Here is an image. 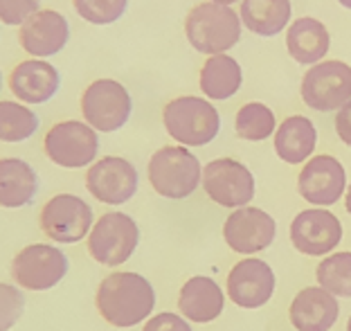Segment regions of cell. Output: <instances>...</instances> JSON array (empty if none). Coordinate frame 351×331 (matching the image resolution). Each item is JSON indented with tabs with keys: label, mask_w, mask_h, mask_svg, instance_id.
Segmentation results:
<instances>
[{
	"label": "cell",
	"mask_w": 351,
	"mask_h": 331,
	"mask_svg": "<svg viewBox=\"0 0 351 331\" xmlns=\"http://www.w3.org/2000/svg\"><path fill=\"white\" fill-rule=\"evenodd\" d=\"M95 304L108 325L129 329L145 322L154 311L156 290L140 273L117 271L99 282Z\"/></svg>",
	"instance_id": "cell-1"
},
{
	"label": "cell",
	"mask_w": 351,
	"mask_h": 331,
	"mask_svg": "<svg viewBox=\"0 0 351 331\" xmlns=\"http://www.w3.org/2000/svg\"><path fill=\"white\" fill-rule=\"evenodd\" d=\"M241 16L232 7L203 3L185 19V34L191 47L203 54H226L241 36Z\"/></svg>",
	"instance_id": "cell-2"
},
{
	"label": "cell",
	"mask_w": 351,
	"mask_h": 331,
	"mask_svg": "<svg viewBox=\"0 0 351 331\" xmlns=\"http://www.w3.org/2000/svg\"><path fill=\"white\" fill-rule=\"evenodd\" d=\"M162 122L167 133L180 147H203L219 135L221 115L203 97H176L162 109Z\"/></svg>",
	"instance_id": "cell-3"
},
{
	"label": "cell",
	"mask_w": 351,
	"mask_h": 331,
	"mask_svg": "<svg viewBox=\"0 0 351 331\" xmlns=\"http://www.w3.org/2000/svg\"><path fill=\"white\" fill-rule=\"evenodd\" d=\"M201 181L203 167L198 158L178 144L158 149L149 160V183L165 198H187L196 192Z\"/></svg>",
	"instance_id": "cell-4"
},
{
	"label": "cell",
	"mask_w": 351,
	"mask_h": 331,
	"mask_svg": "<svg viewBox=\"0 0 351 331\" xmlns=\"http://www.w3.org/2000/svg\"><path fill=\"white\" fill-rule=\"evenodd\" d=\"M140 241V228L129 214L106 212L88 235V253L101 266H119L131 260Z\"/></svg>",
	"instance_id": "cell-5"
},
{
	"label": "cell",
	"mask_w": 351,
	"mask_h": 331,
	"mask_svg": "<svg viewBox=\"0 0 351 331\" xmlns=\"http://www.w3.org/2000/svg\"><path fill=\"white\" fill-rule=\"evenodd\" d=\"M131 95L115 79H97L82 95V115L95 131L113 133L131 117Z\"/></svg>",
	"instance_id": "cell-6"
},
{
	"label": "cell",
	"mask_w": 351,
	"mask_h": 331,
	"mask_svg": "<svg viewBox=\"0 0 351 331\" xmlns=\"http://www.w3.org/2000/svg\"><path fill=\"white\" fill-rule=\"evenodd\" d=\"M43 149L54 165L66 169H82L90 165L97 156L99 138L90 124L66 119V122L54 124L45 133Z\"/></svg>",
	"instance_id": "cell-7"
},
{
	"label": "cell",
	"mask_w": 351,
	"mask_h": 331,
	"mask_svg": "<svg viewBox=\"0 0 351 331\" xmlns=\"http://www.w3.org/2000/svg\"><path fill=\"white\" fill-rule=\"evenodd\" d=\"M203 190L221 207L239 209L254 198V176L234 158H217L203 167Z\"/></svg>",
	"instance_id": "cell-8"
},
{
	"label": "cell",
	"mask_w": 351,
	"mask_h": 331,
	"mask_svg": "<svg viewBox=\"0 0 351 331\" xmlns=\"http://www.w3.org/2000/svg\"><path fill=\"white\" fill-rule=\"evenodd\" d=\"M302 100L313 111H340L351 100V66L345 61H320L302 79Z\"/></svg>",
	"instance_id": "cell-9"
},
{
	"label": "cell",
	"mask_w": 351,
	"mask_h": 331,
	"mask_svg": "<svg viewBox=\"0 0 351 331\" xmlns=\"http://www.w3.org/2000/svg\"><path fill=\"white\" fill-rule=\"evenodd\" d=\"M41 230L59 244H77L93 230V209L75 194H57L41 209Z\"/></svg>",
	"instance_id": "cell-10"
},
{
	"label": "cell",
	"mask_w": 351,
	"mask_h": 331,
	"mask_svg": "<svg viewBox=\"0 0 351 331\" xmlns=\"http://www.w3.org/2000/svg\"><path fill=\"white\" fill-rule=\"evenodd\" d=\"M66 273L68 257L50 244L25 246L12 262V277L25 290H47L57 286Z\"/></svg>",
	"instance_id": "cell-11"
},
{
	"label": "cell",
	"mask_w": 351,
	"mask_h": 331,
	"mask_svg": "<svg viewBox=\"0 0 351 331\" xmlns=\"http://www.w3.org/2000/svg\"><path fill=\"white\" fill-rule=\"evenodd\" d=\"M277 235V223L261 207H239L223 223V239L230 250L239 255H257L270 248Z\"/></svg>",
	"instance_id": "cell-12"
},
{
	"label": "cell",
	"mask_w": 351,
	"mask_h": 331,
	"mask_svg": "<svg viewBox=\"0 0 351 331\" xmlns=\"http://www.w3.org/2000/svg\"><path fill=\"white\" fill-rule=\"evenodd\" d=\"M300 196L311 205H336L347 192V172L333 156H313L298 176Z\"/></svg>",
	"instance_id": "cell-13"
},
{
	"label": "cell",
	"mask_w": 351,
	"mask_h": 331,
	"mask_svg": "<svg viewBox=\"0 0 351 331\" xmlns=\"http://www.w3.org/2000/svg\"><path fill=\"white\" fill-rule=\"evenodd\" d=\"M291 241L302 255H329L342 241V223L326 207L304 209L291 223Z\"/></svg>",
	"instance_id": "cell-14"
},
{
	"label": "cell",
	"mask_w": 351,
	"mask_h": 331,
	"mask_svg": "<svg viewBox=\"0 0 351 331\" xmlns=\"http://www.w3.org/2000/svg\"><path fill=\"white\" fill-rule=\"evenodd\" d=\"M86 187L104 205H122L138 192V172L126 158L106 156L88 169Z\"/></svg>",
	"instance_id": "cell-15"
},
{
	"label": "cell",
	"mask_w": 351,
	"mask_h": 331,
	"mask_svg": "<svg viewBox=\"0 0 351 331\" xmlns=\"http://www.w3.org/2000/svg\"><path fill=\"white\" fill-rule=\"evenodd\" d=\"M275 293V273L263 260H241L228 275V297L241 309H261Z\"/></svg>",
	"instance_id": "cell-16"
},
{
	"label": "cell",
	"mask_w": 351,
	"mask_h": 331,
	"mask_svg": "<svg viewBox=\"0 0 351 331\" xmlns=\"http://www.w3.org/2000/svg\"><path fill=\"white\" fill-rule=\"evenodd\" d=\"M68 21L66 16L54 10H38L29 21H25L19 30L21 47L34 59L52 56L61 52L68 43Z\"/></svg>",
	"instance_id": "cell-17"
},
{
	"label": "cell",
	"mask_w": 351,
	"mask_h": 331,
	"mask_svg": "<svg viewBox=\"0 0 351 331\" xmlns=\"http://www.w3.org/2000/svg\"><path fill=\"white\" fill-rule=\"evenodd\" d=\"M338 297L322 286H306L293 297L289 320L298 331H329L338 320Z\"/></svg>",
	"instance_id": "cell-18"
},
{
	"label": "cell",
	"mask_w": 351,
	"mask_h": 331,
	"mask_svg": "<svg viewBox=\"0 0 351 331\" xmlns=\"http://www.w3.org/2000/svg\"><path fill=\"white\" fill-rule=\"evenodd\" d=\"M61 77L52 63L41 59L21 61L10 75V91L23 104H43L59 91Z\"/></svg>",
	"instance_id": "cell-19"
},
{
	"label": "cell",
	"mask_w": 351,
	"mask_h": 331,
	"mask_svg": "<svg viewBox=\"0 0 351 331\" xmlns=\"http://www.w3.org/2000/svg\"><path fill=\"white\" fill-rule=\"evenodd\" d=\"M226 306V293L212 277L196 275L189 277L182 284L178 293V309L182 318L196 322V325H207L217 320Z\"/></svg>",
	"instance_id": "cell-20"
},
{
	"label": "cell",
	"mask_w": 351,
	"mask_h": 331,
	"mask_svg": "<svg viewBox=\"0 0 351 331\" xmlns=\"http://www.w3.org/2000/svg\"><path fill=\"white\" fill-rule=\"evenodd\" d=\"M317 131L304 115L286 117L275 131V151L289 165H302L315 151Z\"/></svg>",
	"instance_id": "cell-21"
},
{
	"label": "cell",
	"mask_w": 351,
	"mask_h": 331,
	"mask_svg": "<svg viewBox=\"0 0 351 331\" xmlns=\"http://www.w3.org/2000/svg\"><path fill=\"white\" fill-rule=\"evenodd\" d=\"M36 172L21 158L0 160V207H25L36 196Z\"/></svg>",
	"instance_id": "cell-22"
},
{
	"label": "cell",
	"mask_w": 351,
	"mask_h": 331,
	"mask_svg": "<svg viewBox=\"0 0 351 331\" xmlns=\"http://www.w3.org/2000/svg\"><path fill=\"white\" fill-rule=\"evenodd\" d=\"M329 32L317 19H298L289 25V34H286V47L289 54L298 63H320L324 54L329 52Z\"/></svg>",
	"instance_id": "cell-23"
},
{
	"label": "cell",
	"mask_w": 351,
	"mask_h": 331,
	"mask_svg": "<svg viewBox=\"0 0 351 331\" xmlns=\"http://www.w3.org/2000/svg\"><path fill=\"white\" fill-rule=\"evenodd\" d=\"M241 23L259 36L279 34L291 21V0H241Z\"/></svg>",
	"instance_id": "cell-24"
},
{
	"label": "cell",
	"mask_w": 351,
	"mask_h": 331,
	"mask_svg": "<svg viewBox=\"0 0 351 331\" xmlns=\"http://www.w3.org/2000/svg\"><path fill=\"white\" fill-rule=\"evenodd\" d=\"M241 66L228 54L210 56L201 68V91L210 100H228L241 86Z\"/></svg>",
	"instance_id": "cell-25"
},
{
	"label": "cell",
	"mask_w": 351,
	"mask_h": 331,
	"mask_svg": "<svg viewBox=\"0 0 351 331\" xmlns=\"http://www.w3.org/2000/svg\"><path fill=\"white\" fill-rule=\"evenodd\" d=\"M315 279L331 295L351 297V250L324 257L315 269Z\"/></svg>",
	"instance_id": "cell-26"
},
{
	"label": "cell",
	"mask_w": 351,
	"mask_h": 331,
	"mask_svg": "<svg viewBox=\"0 0 351 331\" xmlns=\"http://www.w3.org/2000/svg\"><path fill=\"white\" fill-rule=\"evenodd\" d=\"M275 124H277L275 113L261 102L243 104V106L239 109L237 119H234L237 135L241 140H250V142L266 140L268 135H273Z\"/></svg>",
	"instance_id": "cell-27"
},
{
	"label": "cell",
	"mask_w": 351,
	"mask_h": 331,
	"mask_svg": "<svg viewBox=\"0 0 351 331\" xmlns=\"http://www.w3.org/2000/svg\"><path fill=\"white\" fill-rule=\"evenodd\" d=\"M38 128V117L25 104L0 102V140L23 142L32 138Z\"/></svg>",
	"instance_id": "cell-28"
},
{
	"label": "cell",
	"mask_w": 351,
	"mask_h": 331,
	"mask_svg": "<svg viewBox=\"0 0 351 331\" xmlns=\"http://www.w3.org/2000/svg\"><path fill=\"white\" fill-rule=\"evenodd\" d=\"M77 14L93 25L115 23L126 12L129 0H73Z\"/></svg>",
	"instance_id": "cell-29"
},
{
	"label": "cell",
	"mask_w": 351,
	"mask_h": 331,
	"mask_svg": "<svg viewBox=\"0 0 351 331\" xmlns=\"http://www.w3.org/2000/svg\"><path fill=\"white\" fill-rule=\"evenodd\" d=\"M25 297L16 286L0 282V331H10L21 320Z\"/></svg>",
	"instance_id": "cell-30"
},
{
	"label": "cell",
	"mask_w": 351,
	"mask_h": 331,
	"mask_svg": "<svg viewBox=\"0 0 351 331\" xmlns=\"http://www.w3.org/2000/svg\"><path fill=\"white\" fill-rule=\"evenodd\" d=\"M38 12V0H0V21L5 25H23Z\"/></svg>",
	"instance_id": "cell-31"
},
{
	"label": "cell",
	"mask_w": 351,
	"mask_h": 331,
	"mask_svg": "<svg viewBox=\"0 0 351 331\" xmlns=\"http://www.w3.org/2000/svg\"><path fill=\"white\" fill-rule=\"evenodd\" d=\"M142 331H191V327L178 313H158V316L147 320Z\"/></svg>",
	"instance_id": "cell-32"
},
{
	"label": "cell",
	"mask_w": 351,
	"mask_h": 331,
	"mask_svg": "<svg viewBox=\"0 0 351 331\" xmlns=\"http://www.w3.org/2000/svg\"><path fill=\"white\" fill-rule=\"evenodd\" d=\"M336 133H338V138L347 144V147H351V100L338 111V115H336Z\"/></svg>",
	"instance_id": "cell-33"
},
{
	"label": "cell",
	"mask_w": 351,
	"mask_h": 331,
	"mask_svg": "<svg viewBox=\"0 0 351 331\" xmlns=\"http://www.w3.org/2000/svg\"><path fill=\"white\" fill-rule=\"evenodd\" d=\"M345 207H347V212L351 214V185H347V192H345Z\"/></svg>",
	"instance_id": "cell-34"
},
{
	"label": "cell",
	"mask_w": 351,
	"mask_h": 331,
	"mask_svg": "<svg viewBox=\"0 0 351 331\" xmlns=\"http://www.w3.org/2000/svg\"><path fill=\"white\" fill-rule=\"evenodd\" d=\"M210 3H217V5H226V7H230V5H234L237 0H210Z\"/></svg>",
	"instance_id": "cell-35"
},
{
	"label": "cell",
	"mask_w": 351,
	"mask_h": 331,
	"mask_svg": "<svg viewBox=\"0 0 351 331\" xmlns=\"http://www.w3.org/2000/svg\"><path fill=\"white\" fill-rule=\"evenodd\" d=\"M338 3H340L342 7H347V10H351V0H338Z\"/></svg>",
	"instance_id": "cell-36"
},
{
	"label": "cell",
	"mask_w": 351,
	"mask_h": 331,
	"mask_svg": "<svg viewBox=\"0 0 351 331\" xmlns=\"http://www.w3.org/2000/svg\"><path fill=\"white\" fill-rule=\"evenodd\" d=\"M347 331H351V316H349V320H347Z\"/></svg>",
	"instance_id": "cell-37"
},
{
	"label": "cell",
	"mask_w": 351,
	"mask_h": 331,
	"mask_svg": "<svg viewBox=\"0 0 351 331\" xmlns=\"http://www.w3.org/2000/svg\"><path fill=\"white\" fill-rule=\"evenodd\" d=\"M0 86H3V77H0Z\"/></svg>",
	"instance_id": "cell-38"
}]
</instances>
